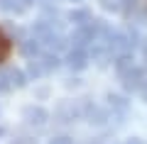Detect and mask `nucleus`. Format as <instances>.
<instances>
[{
    "label": "nucleus",
    "instance_id": "obj_1",
    "mask_svg": "<svg viewBox=\"0 0 147 144\" xmlns=\"http://www.w3.org/2000/svg\"><path fill=\"white\" fill-rule=\"evenodd\" d=\"M10 52H12V42L7 39V37L3 34V32H0V64L5 61L7 56H10Z\"/></svg>",
    "mask_w": 147,
    "mask_h": 144
}]
</instances>
